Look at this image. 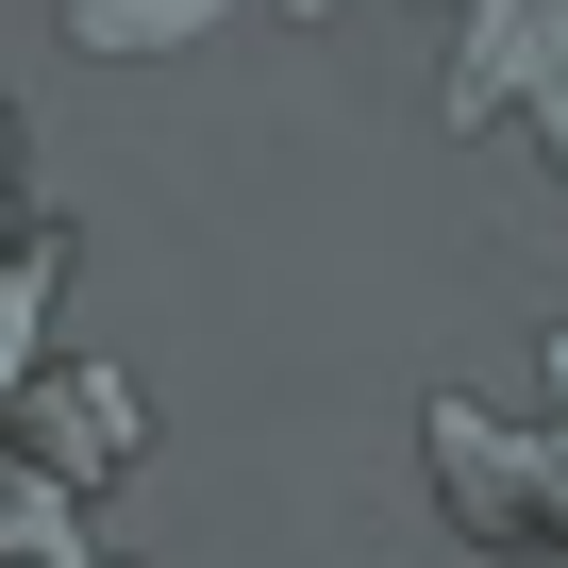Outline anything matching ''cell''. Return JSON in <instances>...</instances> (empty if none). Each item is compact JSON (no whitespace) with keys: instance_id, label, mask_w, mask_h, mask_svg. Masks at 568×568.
Instances as JSON below:
<instances>
[{"instance_id":"obj_1","label":"cell","mask_w":568,"mask_h":568,"mask_svg":"<svg viewBox=\"0 0 568 568\" xmlns=\"http://www.w3.org/2000/svg\"><path fill=\"white\" fill-rule=\"evenodd\" d=\"M435 18H452L435 118L452 134H535L551 184H568V0H435Z\"/></svg>"},{"instance_id":"obj_2","label":"cell","mask_w":568,"mask_h":568,"mask_svg":"<svg viewBox=\"0 0 568 568\" xmlns=\"http://www.w3.org/2000/svg\"><path fill=\"white\" fill-rule=\"evenodd\" d=\"M51 284H68V234H51V201L18 168V118H0V402L51 368Z\"/></svg>"},{"instance_id":"obj_3","label":"cell","mask_w":568,"mask_h":568,"mask_svg":"<svg viewBox=\"0 0 568 568\" xmlns=\"http://www.w3.org/2000/svg\"><path fill=\"white\" fill-rule=\"evenodd\" d=\"M217 18H234V0H68V51H184ZM284 18H335V0H284Z\"/></svg>"}]
</instances>
